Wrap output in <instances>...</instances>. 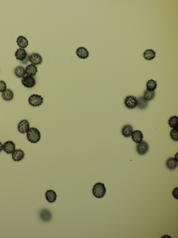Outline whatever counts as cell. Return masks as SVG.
I'll return each mask as SVG.
<instances>
[{
  "instance_id": "obj_1",
  "label": "cell",
  "mask_w": 178,
  "mask_h": 238,
  "mask_svg": "<svg viewBox=\"0 0 178 238\" xmlns=\"http://www.w3.org/2000/svg\"><path fill=\"white\" fill-rule=\"evenodd\" d=\"M27 139L31 143H36L40 141L41 133L39 130L34 127H31L27 132Z\"/></svg>"
},
{
  "instance_id": "obj_2",
  "label": "cell",
  "mask_w": 178,
  "mask_h": 238,
  "mask_svg": "<svg viewBox=\"0 0 178 238\" xmlns=\"http://www.w3.org/2000/svg\"><path fill=\"white\" fill-rule=\"evenodd\" d=\"M106 190L104 184L98 182L93 186L92 192L93 195L97 198H101L104 197Z\"/></svg>"
},
{
  "instance_id": "obj_3",
  "label": "cell",
  "mask_w": 178,
  "mask_h": 238,
  "mask_svg": "<svg viewBox=\"0 0 178 238\" xmlns=\"http://www.w3.org/2000/svg\"><path fill=\"white\" fill-rule=\"evenodd\" d=\"M44 98L41 95L33 94L28 99L29 103L33 107L40 106L43 103Z\"/></svg>"
},
{
  "instance_id": "obj_4",
  "label": "cell",
  "mask_w": 178,
  "mask_h": 238,
  "mask_svg": "<svg viewBox=\"0 0 178 238\" xmlns=\"http://www.w3.org/2000/svg\"><path fill=\"white\" fill-rule=\"evenodd\" d=\"M126 107L129 109H133L137 106V101L135 97L130 95L126 97L124 100Z\"/></svg>"
},
{
  "instance_id": "obj_5",
  "label": "cell",
  "mask_w": 178,
  "mask_h": 238,
  "mask_svg": "<svg viewBox=\"0 0 178 238\" xmlns=\"http://www.w3.org/2000/svg\"><path fill=\"white\" fill-rule=\"evenodd\" d=\"M149 146L148 143L145 141L138 143L137 146V151L139 155H143L149 151Z\"/></svg>"
},
{
  "instance_id": "obj_6",
  "label": "cell",
  "mask_w": 178,
  "mask_h": 238,
  "mask_svg": "<svg viewBox=\"0 0 178 238\" xmlns=\"http://www.w3.org/2000/svg\"><path fill=\"white\" fill-rule=\"evenodd\" d=\"M21 82L22 85L27 88H33L36 84L35 78L29 76H25L22 78Z\"/></svg>"
},
{
  "instance_id": "obj_7",
  "label": "cell",
  "mask_w": 178,
  "mask_h": 238,
  "mask_svg": "<svg viewBox=\"0 0 178 238\" xmlns=\"http://www.w3.org/2000/svg\"><path fill=\"white\" fill-rule=\"evenodd\" d=\"M30 129L29 123L27 119L21 120L18 124L17 129L21 133L24 134Z\"/></svg>"
},
{
  "instance_id": "obj_8",
  "label": "cell",
  "mask_w": 178,
  "mask_h": 238,
  "mask_svg": "<svg viewBox=\"0 0 178 238\" xmlns=\"http://www.w3.org/2000/svg\"><path fill=\"white\" fill-rule=\"evenodd\" d=\"M29 60L33 64L38 65L41 64L43 59L38 53H33L29 57Z\"/></svg>"
},
{
  "instance_id": "obj_9",
  "label": "cell",
  "mask_w": 178,
  "mask_h": 238,
  "mask_svg": "<svg viewBox=\"0 0 178 238\" xmlns=\"http://www.w3.org/2000/svg\"><path fill=\"white\" fill-rule=\"evenodd\" d=\"M15 150V145L12 141L9 140L3 145V150L7 154L12 153Z\"/></svg>"
},
{
  "instance_id": "obj_10",
  "label": "cell",
  "mask_w": 178,
  "mask_h": 238,
  "mask_svg": "<svg viewBox=\"0 0 178 238\" xmlns=\"http://www.w3.org/2000/svg\"><path fill=\"white\" fill-rule=\"evenodd\" d=\"M25 154L24 151L20 149H17L12 153V158L14 161L19 162L24 158Z\"/></svg>"
},
{
  "instance_id": "obj_11",
  "label": "cell",
  "mask_w": 178,
  "mask_h": 238,
  "mask_svg": "<svg viewBox=\"0 0 178 238\" xmlns=\"http://www.w3.org/2000/svg\"><path fill=\"white\" fill-rule=\"evenodd\" d=\"M131 135L132 138L134 142L137 143L142 142L143 138V133L140 130L134 131H133Z\"/></svg>"
},
{
  "instance_id": "obj_12",
  "label": "cell",
  "mask_w": 178,
  "mask_h": 238,
  "mask_svg": "<svg viewBox=\"0 0 178 238\" xmlns=\"http://www.w3.org/2000/svg\"><path fill=\"white\" fill-rule=\"evenodd\" d=\"M77 56L81 59H86L89 57V52L87 50L83 47L78 48L76 51Z\"/></svg>"
},
{
  "instance_id": "obj_13",
  "label": "cell",
  "mask_w": 178,
  "mask_h": 238,
  "mask_svg": "<svg viewBox=\"0 0 178 238\" xmlns=\"http://www.w3.org/2000/svg\"><path fill=\"white\" fill-rule=\"evenodd\" d=\"M25 74L30 77L34 76L38 72L37 67L33 64L28 65L26 67Z\"/></svg>"
},
{
  "instance_id": "obj_14",
  "label": "cell",
  "mask_w": 178,
  "mask_h": 238,
  "mask_svg": "<svg viewBox=\"0 0 178 238\" xmlns=\"http://www.w3.org/2000/svg\"><path fill=\"white\" fill-rule=\"evenodd\" d=\"M45 196L46 200L50 203L55 202L57 197L56 192L53 190H47Z\"/></svg>"
},
{
  "instance_id": "obj_15",
  "label": "cell",
  "mask_w": 178,
  "mask_h": 238,
  "mask_svg": "<svg viewBox=\"0 0 178 238\" xmlns=\"http://www.w3.org/2000/svg\"><path fill=\"white\" fill-rule=\"evenodd\" d=\"M133 131V127L130 124L124 125L122 128V135L125 137H129L132 135Z\"/></svg>"
},
{
  "instance_id": "obj_16",
  "label": "cell",
  "mask_w": 178,
  "mask_h": 238,
  "mask_svg": "<svg viewBox=\"0 0 178 238\" xmlns=\"http://www.w3.org/2000/svg\"><path fill=\"white\" fill-rule=\"evenodd\" d=\"M15 56L16 57L17 59L22 61H24L27 57V53L25 49L20 48L18 49L15 52Z\"/></svg>"
},
{
  "instance_id": "obj_17",
  "label": "cell",
  "mask_w": 178,
  "mask_h": 238,
  "mask_svg": "<svg viewBox=\"0 0 178 238\" xmlns=\"http://www.w3.org/2000/svg\"><path fill=\"white\" fill-rule=\"evenodd\" d=\"M156 53L153 49H147L144 51L143 55L144 58L148 61L153 60L156 56Z\"/></svg>"
},
{
  "instance_id": "obj_18",
  "label": "cell",
  "mask_w": 178,
  "mask_h": 238,
  "mask_svg": "<svg viewBox=\"0 0 178 238\" xmlns=\"http://www.w3.org/2000/svg\"><path fill=\"white\" fill-rule=\"evenodd\" d=\"M2 96L4 100L10 101L14 99V93L11 90L9 89H6L2 91Z\"/></svg>"
},
{
  "instance_id": "obj_19",
  "label": "cell",
  "mask_w": 178,
  "mask_h": 238,
  "mask_svg": "<svg viewBox=\"0 0 178 238\" xmlns=\"http://www.w3.org/2000/svg\"><path fill=\"white\" fill-rule=\"evenodd\" d=\"M166 166L169 170H173L178 165V161L174 158H170L167 159L166 163Z\"/></svg>"
},
{
  "instance_id": "obj_20",
  "label": "cell",
  "mask_w": 178,
  "mask_h": 238,
  "mask_svg": "<svg viewBox=\"0 0 178 238\" xmlns=\"http://www.w3.org/2000/svg\"><path fill=\"white\" fill-rule=\"evenodd\" d=\"M17 45L21 48H25L28 45L27 39L22 36H20L17 39Z\"/></svg>"
},
{
  "instance_id": "obj_21",
  "label": "cell",
  "mask_w": 178,
  "mask_h": 238,
  "mask_svg": "<svg viewBox=\"0 0 178 238\" xmlns=\"http://www.w3.org/2000/svg\"><path fill=\"white\" fill-rule=\"evenodd\" d=\"M137 106L139 109H144L147 108L148 106V101L146 100L143 97H140L137 99Z\"/></svg>"
},
{
  "instance_id": "obj_22",
  "label": "cell",
  "mask_w": 178,
  "mask_h": 238,
  "mask_svg": "<svg viewBox=\"0 0 178 238\" xmlns=\"http://www.w3.org/2000/svg\"><path fill=\"white\" fill-rule=\"evenodd\" d=\"M14 74L18 78H23L25 77V69L22 66H18L15 68Z\"/></svg>"
},
{
  "instance_id": "obj_23",
  "label": "cell",
  "mask_w": 178,
  "mask_h": 238,
  "mask_svg": "<svg viewBox=\"0 0 178 238\" xmlns=\"http://www.w3.org/2000/svg\"><path fill=\"white\" fill-rule=\"evenodd\" d=\"M155 91H151L146 90L144 93L143 97L147 101L153 100L155 96Z\"/></svg>"
},
{
  "instance_id": "obj_24",
  "label": "cell",
  "mask_w": 178,
  "mask_h": 238,
  "mask_svg": "<svg viewBox=\"0 0 178 238\" xmlns=\"http://www.w3.org/2000/svg\"><path fill=\"white\" fill-rule=\"evenodd\" d=\"M168 124L170 127L173 128H178V117L176 116H172L168 121Z\"/></svg>"
},
{
  "instance_id": "obj_25",
  "label": "cell",
  "mask_w": 178,
  "mask_h": 238,
  "mask_svg": "<svg viewBox=\"0 0 178 238\" xmlns=\"http://www.w3.org/2000/svg\"><path fill=\"white\" fill-rule=\"evenodd\" d=\"M157 86V83L152 79L149 80L146 83V87L147 90L151 91L155 90Z\"/></svg>"
},
{
  "instance_id": "obj_26",
  "label": "cell",
  "mask_w": 178,
  "mask_h": 238,
  "mask_svg": "<svg viewBox=\"0 0 178 238\" xmlns=\"http://www.w3.org/2000/svg\"><path fill=\"white\" fill-rule=\"evenodd\" d=\"M178 128H174L172 129L170 132V136L172 139L175 141L177 142L178 140Z\"/></svg>"
},
{
  "instance_id": "obj_27",
  "label": "cell",
  "mask_w": 178,
  "mask_h": 238,
  "mask_svg": "<svg viewBox=\"0 0 178 238\" xmlns=\"http://www.w3.org/2000/svg\"><path fill=\"white\" fill-rule=\"evenodd\" d=\"M51 213L48 211L44 210L41 213V218L44 221H48L51 218Z\"/></svg>"
},
{
  "instance_id": "obj_28",
  "label": "cell",
  "mask_w": 178,
  "mask_h": 238,
  "mask_svg": "<svg viewBox=\"0 0 178 238\" xmlns=\"http://www.w3.org/2000/svg\"><path fill=\"white\" fill-rule=\"evenodd\" d=\"M6 85L4 81L0 80V92H2L6 89Z\"/></svg>"
},
{
  "instance_id": "obj_29",
  "label": "cell",
  "mask_w": 178,
  "mask_h": 238,
  "mask_svg": "<svg viewBox=\"0 0 178 238\" xmlns=\"http://www.w3.org/2000/svg\"><path fill=\"white\" fill-rule=\"evenodd\" d=\"M177 192L178 188L177 187L175 188L172 192V195L175 198H176L177 199Z\"/></svg>"
},
{
  "instance_id": "obj_30",
  "label": "cell",
  "mask_w": 178,
  "mask_h": 238,
  "mask_svg": "<svg viewBox=\"0 0 178 238\" xmlns=\"http://www.w3.org/2000/svg\"><path fill=\"white\" fill-rule=\"evenodd\" d=\"M3 150V145L0 142V152H1L2 150Z\"/></svg>"
},
{
  "instance_id": "obj_31",
  "label": "cell",
  "mask_w": 178,
  "mask_h": 238,
  "mask_svg": "<svg viewBox=\"0 0 178 238\" xmlns=\"http://www.w3.org/2000/svg\"><path fill=\"white\" fill-rule=\"evenodd\" d=\"M174 158L178 161V153H177L176 154H175Z\"/></svg>"
}]
</instances>
